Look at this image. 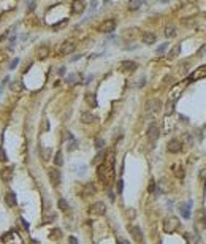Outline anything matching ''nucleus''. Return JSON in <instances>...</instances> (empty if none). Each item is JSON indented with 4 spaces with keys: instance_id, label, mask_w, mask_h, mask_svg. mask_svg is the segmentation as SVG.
<instances>
[{
    "instance_id": "nucleus-1",
    "label": "nucleus",
    "mask_w": 206,
    "mask_h": 244,
    "mask_svg": "<svg viewBox=\"0 0 206 244\" xmlns=\"http://www.w3.org/2000/svg\"><path fill=\"white\" fill-rule=\"evenodd\" d=\"M114 162H116L114 152L108 151L103 163L97 166V174L100 177V181L105 184V187H109L111 184H113V181H114Z\"/></svg>"
},
{
    "instance_id": "nucleus-2",
    "label": "nucleus",
    "mask_w": 206,
    "mask_h": 244,
    "mask_svg": "<svg viewBox=\"0 0 206 244\" xmlns=\"http://www.w3.org/2000/svg\"><path fill=\"white\" fill-rule=\"evenodd\" d=\"M179 219L174 217V215H168V217L163 220V231L165 233H173L179 228Z\"/></svg>"
},
{
    "instance_id": "nucleus-3",
    "label": "nucleus",
    "mask_w": 206,
    "mask_h": 244,
    "mask_svg": "<svg viewBox=\"0 0 206 244\" xmlns=\"http://www.w3.org/2000/svg\"><path fill=\"white\" fill-rule=\"evenodd\" d=\"M160 108H162V103H160V100H157V98L147 100L146 101V106H144L146 114H155V112H158V109H160Z\"/></svg>"
},
{
    "instance_id": "nucleus-4",
    "label": "nucleus",
    "mask_w": 206,
    "mask_h": 244,
    "mask_svg": "<svg viewBox=\"0 0 206 244\" xmlns=\"http://www.w3.org/2000/svg\"><path fill=\"white\" fill-rule=\"evenodd\" d=\"M105 212H106V206H105V203H101V201L92 203L89 206V214L90 215H105Z\"/></svg>"
},
{
    "instance_id": "nucleus-5",
    "label": "nucleus",
    "mask_w": 206,
    "mask_h": 244,
    "mask_svg": "<svg viewBox=\"0 0 206 244\" xmlns=\"http://www.w3.org/2000/svg\"><path fill=\"white\" fill-rule=\"evenodd\" d=\"M74 48H76L74 41H71V40H65V41L59 46V55H67V54H71V52L74 51Z\"/></svg>"
},
{
    "instance_id": "nucleus-6",
    "label": "nucleus",
    "mask_w": 206,
    "mask_h": 244,
    "mask_svg": "<svg viewBox=\"0 0 206 244\" xmlns=\"http://www.w3.org/2000/svg\"><path fill=\"white\" fill-rule=\"evenodd\" d=\"M114 29H116V21L114 19H106V21H103L97 27V30L101 32V33H109V32H113Z\"/></svg>"
},
{
    "instance_id": "nucleus-7",
    "label": "nucleus",
    "mask_w": 206,
    "mask_h": 244,
    "mask_svg": "<svg viewBox=\"0 0 206 244\" xmlns=\"http://www.w3.org/2000/svg\"><path fill=\"white\" fill-rule=\"evenodd\" d=\"M166 149H168V152H171V154H177V152H181V149H182V143L179 139H170L168 144H166Z\"/></svg>"
},
{
    "instance_id": "nucleus-8",
    "label": "nucleus",
    "mask_w": 206,
    "mask_h": 244,
    "mask_svg": "<svg viewBox=\"0 0 206 244\" xmlns=\"http://www.w3.org/2000/svg\"><path fill=\"white\" fill-rule=\"evenodd\" d=\"M48 174H49V181L54 187H57L60 184V171L57 168H49L48 170Z\"/></svg>"
},
{
    "instance_id": "nucleus-9",
    "label": "nucleus",
    "mask_w": 206,
    "mask_h": 244,
    "mask_svg": "<svg viewBox=\"0 0 206 244\" xmlns=\"http://www.w3.org/2000/svg\"><path fill=\"white\" fill-rule=\"evenodd\" d=\"M201 78H206V63H204V65H201V67H198V68H196V70L190 74L189 81H190V82H193V81L201 79Z\"/></svg>"
},
{
    "instance_id": "nucleus-10",
    "label": "nucleus",
    "mask_w": 206,
    "mask_h": 244,
    "mask_svg": "<svg viewBox=\"0 0 206 244\" xmlns=\"http://www.w3.org/2000/svg\"><path fill=\"white\" fill-rule=\"evenodd\" d=\"M136 67H138V65H136L133 60H124L122 63H120L119 70L122 71V73H132V71L136 70Z\"/></svg>"
},
{
    "instance_id": "nucleus-11",
    "label": "nucleus",
    "mask_w": 206,
    "mask_h": 244,
    "mask_svg": "<svg viewBox=\"0 0 206 244\" xmlns=\"http://www.w3.org/2000/svg\"><path fill=\"white\" fill-rule=\"evenodd\" d=\"M138 33H139V30L136 29V27H130V29H125V30L122 32V38H124L125 41H132V40L136 38Z\"/></svg>"
},
{
    "instance_id": "nucleus-12",
    "label": "nucleus",
    "mask_w": 206,
    "mask_h": 244,
    "mask_svg": "<svg viewBox=\"0 0 206 244\" xmlns=\"http://www.w3.org/2000/svg\"><path fill=\"white\" fill-rule=\"evenodd\" d=\"M128 231H130V234H132L133 239H135L138 244L143 242L144 234H143V231H141V228H139V227H128Z\"/></svg>"
},
{
    "instance_id": "nucleus-13",
    "label": "nucleus",
    "mask_w": 206,
    "mask_h": 244,
    "mask_svg": "<svg viewBox=\"0 0 206 244\" xmlns=\"http://www.w3.org/2000/svg\"><path fill=\"white\" fill-rule=\"evenodd\" d=\"M158 133H160V128H158V125L155 124V122H152V124L149 125V128H147L149 139H151V141H155V139L158 138Z\"/></svg>"
},
{
    "instance_id": "nucleus-14",
    "label": "nucleus",
    "mask_w": 206,
    "mask_h": 244,
    "mask_svg": "<svg viewBox=\"0 0 206 244\" xmlns=\"http://www.w3.org/2000/svg\"><path fill=\"white\" fill-rule=\"evenodd\" d=\"M49 55V46L48 44H40L36 48V59L38 60H44Z\"/></svg>"
},
{
    "instance_id": "nucleus-15",
    "label": "nucleus",
    "mask_w": 206,
    "mask_h": 244,
    "mask_svg": "<svg viewBox=\"0 0 206 244\" xmlns=\"http://www.w3.org/2000/svg\"><path fill=\"white\" fill-rule=\"evenodd\" d=\"M0 177L5 181V182H10L13 179V166H5L2 168V171H0Z\"/></svg>"
},
{
    "instance_id": "nucleus-16",
    "label": "nucleus",
    "mask_w": 206,
    "mask_h": 244,
    "mask_svg": "<svg viewBox=\"0 0 206 244\" xmlns=\"http://www.w3.org/2000/svg\"><path fill=\"white\" fill-rule=\"evenodd\" d=\"M84 8H86V3L81 2V0H74V2L71 3V10L74 14H81L84 11Z\"/></svg>"
},
{
    "instance_id": "nucleus-17",
    "label": "nucleus",
    "mask_w": 206,
    "mask_h": 244,
    "mask_svg": "<svg viewBox=\"0 0 206 244\" xmlns=\"http://www.w3.org/2000/svg\"><path fill=\"white\" fill-rule=\"evenodd\" d=\"M190 208H192V201H187V203L181 204L179 211H181V215H182L184 219H189L190 217Z\"/></svg>"
},
{
    "instance_id": "nucleus-18",
    "label": "nucleus",
    "mask_w": 206,
    "mask_h": 244,
    "mask_svg": "<svg viewBox=\"0 0 206 244\" xmlns=\"http://www.w3.org/2000/svg\"><path fill=\"white\" fill-rule=\"evenodd\" d=\"M141 40H143L144 44H154V43L157 41V36H155V33H152V32H144Z\"/></svg>"
},
{
    "instance_id": "nucleus-19",
    "label": "nucleus",
    "mask_w": 206,
    "mask_h": 244,
    "mask_svg": "<svg viewBox=\"0 0 206 244\" xmlns=\"http://www.w3.org/2000/svg\"><path fill=\"white\" fill-rule=\"evenodd\" d=\"M81 122L82 124H92V122H95V116L92 114V112H82L81 114Z\"/></svg>"
},
{
    "instance_id": "nucleus-20",
    "label": "nucleus",
    "mask_w": 206,
    "mask_h": 244,
    "mask_svg": "<svg viewBox=\"0 0 206 244\" xmlns=\"http://www.w3.org/2000/svg\"><path fill=\"white\" fill-rule=\"evenodd\" d=\"M84 100H86V101H87V105H89V106H92V108H95V106L98 105V103H97V97L93 95V93H90V92H87L86 95H84Z\"/></svg>"
},
{
    "instance_id": "nucleus-21",
    "label": "nucleus",
    "mask_w": 206,
    "mask_h": 244,
    "mask_svg": "<svg viewBox=\"0 0 206 244\" xmlns=\"http://www.w3.org/2000/svg\"><path fill=\"white\" fill-rule=\"evenodd\" d=\"M5 203L8 206H11V208L16 204V195H14V192H6L5 193Z\"/></svg>"
},
{
    "instance_id": "nucleus-22",
    "label": "nucleus",
    "mask_w": 206,
    "mask_h": 244,
    "mask_svg": "<svg viewBox=\"0 0 206 244\" xmlns=\"http://www.w3.org/2000/svg\"><path fill=\"white\" fill-rule=\"evenodd\" d=\"M173 173H174V176L177 177V179H184V170H182V165H179V163L173 165Z\"/></svg>"
},
{
    "instance_id": "nucleus-23",
    "label": "nucleus",
    "mask_w": 206,
    "mask_h": 244,
    "mask_svg": "<svg viewBox=\"0 0 206 244\" xmlns=\"http://www.w3.org/2000/svg\"><path fill=\"white\" fill-rule=\"evenodd\" d=\"M105 155H106V152L105 151H100L95 157H93V160H92V165H101L103 163V160H105Z\"/></svg>"
},
{
    "instance_id": "nucleus-24",
    "label": "nucleus",
    "mask_w": 206,
    "mask_h": 244,
    "mask_svg": "<svg viewBox=\"0 0 206 244\" xmlns=\"http://www.w3.org/2000/svg\"><path fill=\"white\" fill-rule=\"evenodd\" d=\"M174 112V100H168L166 101V106H165V114L166 116H171Z\"/></svg>"
},
{
    "instance_id": "nucleus-25",
    "label": "nucleus",
    "mask_w": 206,
    "mask_h": 244,
    "mask_svg": "<svg viewBox=\"0 0 206 244\" xmlns=\"http://www.w3.org/2000/svg\"><path fill=\"white\" fill-rule=\"evenodd\" d=\"M165 36L166 38H173V36H176V27L174 25H166L165 27Z\"/></svg>"
},
{
    "instance_id": "nucleus-26",
    "label": "nucleus",
    "mask_w": 206,
    "mask_h": 244,
    "mask_svg": "<svg viewBox=\"0 0 206 244\" xmlns=\"http://www.w3.org/2000/svg\"><path fill=\"white\" fill-rule=\"evenodd\" d=\"M95 193V184H92V182H87L86 185H84V195H93Z\"/></svg>"
},
{
    "instance_id": "nucleus-27",
    "label": "nucleus",
    "mask_w": 206,
    "mask_h": 244,
    "mask_svg": "<svg viewBox=\"0 0 206 244\" xmlns=\"http://www.w3.org/2000/svg\"><path fill=\"white\" fill-rule=\"evenodd\" d=\"M170 189H171V187H170V184L166 182V179H162L160 182H158V190H160V192L166 193V192H170Z\"/></svg>"
},
{
    "instance_id": "nucleus-28",
    "label": "nucleus",
    "mask_w": 206,
    "mask_h": 244,
    "mask_svg": "<svg viewBox=\"0 0 206 244\" xmlns=\"http://www.w3.org/2000/svg\"><path fill=\"white\" fill-rule=\"evenodd\" d=\"M196 225H198L200 222H201V227L204 228V225H206V219H204V209H198V212H196Z\"/></svg>"
},
{
    "instance_id": "nucleus-29",
    "label": "nucleus",
    "mask_w": 206,
    "mask_h": 244,
    "mask_svg": "<svg viewBox=\"0 0 206 244\" xmlns=\"http://www.w3.org/2000/svg\"><path fill=\"white\" fill-rule=\"evenodd\" d=\"M54 163L57 165V166H62V165H63V155H62L60 151L55 152V155H54Z\"/></svg>"
},
{
    "instance_id": "nucleus-30",
    "label": "nucleus",
    "mask_w": 206,
    "mask_h": 244,
    "mask_svg": "<svg viewBox=\"0 0 206 244\" xmlns=\"http://www.w3.org/2000/svg\"><path fill=\"white\" fill-rule=\"evenodd\" d=\"M179 51H181V44H176V46H173V49H171V52L168 54V59H174L177 54H179Z\"/></svg>"
},
{
    "instance_id": "nucleus-31",
    "label": "nucleus",
    "mask_w": 206,
    "mask_h": 244,
    "mask_svg": "<svg viewBox=\"0 0 206 244\" xmlns=\"http://www.w3.org/2000/svg\"><path fill=\"white\" fill-rule=\"evenodd\" d=\"M185 239H187V244H198V238H196L195 234L187 233L185 234Z\"/></svg>"
},
{
    "instance_id": "nucleus-32",
    "label": "nucleus",
    "mask_w": 206,
    "mask_h": 244,
    "mask_svg": "<svg viewBox=\"0 0 206 244\" xmlns=\"http://www.w3.org/2000/svg\"><path fill=\"white\" fill-rule=\"evenodd\" d=\"M57 206H59V209H60V211H63V212H65V211H68V204H67V201H65L63 198H60V200L57 201Z\"/></svg>"
},
{
    "instance_id": "nucleus-33",
    "label": "nucleus",
    "mask_w": 206,
    "mask_h": 244,
    "mask_svg": "<svg viewBox=\"0 0 206 244\" xmlns=\"http://www.w3.org/2000/svg\"><path fill=\"white\" fill-rule=\"evenodd\" d=\"M139 6H141V2H139V0H132V2L128 3V10H138Z\"/></svg>"
},
{
    "instance_id": "nucleus-34",
    "label": "nucleus",
    "mask_w": 206,
    "mask_h": 244,
    "mask_svg": "<svg viewBox=\"0 0 206 244\" xmlns=\"http://www.w3.org/2000/svg\"><path fill=\"white\" fill-rule=\"evenodd\" d=\"M51 238H52V239H59V238H62V230L54 228V230L51 231Z\"/></svg>"
},
{
    "instance_id": "nucleus-35",
    "label": "nucleus",
    "mask_w": 206,
    "mask_h": 244,
    "mask_svg": "<svg viewBox=\"0 0 206 244\" xmlns=\"http://www.w3.org/2000/svg\"><path fill=\"white\" fill-rule=\"evenodd\" d=\"M166 48H168V43H163V44H160V46H158L155 52H157L158 55H162V54L165 52V49H166Z\"/></svg>"
},
{
    "instance_id": "nucleus-36",
    "label": "nucleus",
    "mask_w": 206,
    "mask_h": 244,
    "mask_svg": "<svg viewBox=\"0 0 206 244\" xmlns=\"http://www.w3.org/2000/svg\"><path fill=\"white\" fill-rule=\"evenodd\" d=\"M79 81V78H78V74H70V76L67 78V82L68 84H73V82H78Z\"/></svg>"
},
{
    "instance_id": "nucleus-37",
    "label": "nucleus",
    "mask_w": 206,
    "mask_h": 244,
    "mask_svg": "<svg viewBox=\"0 0 206 244\" xmlns=\"http://www.w3.org/2000/svg\"><path fill=\"white\" fill-rule=\"evenodd\" d=\"M8 160V157H6V152H5V149L3 147H0V162H6Z\"/></svg>"
},
{
    "instance_id": "nucleus-38",
    "label": "nucleus",
    "mask_w": 206,
    "mask_h": 244,
    "mask_svg": "<svg viewBox=\"0 0 206 244\" xmlns=\"http://www.w3.org/2000/svg\"><path fill=\"white\" fill-rule=\"evenodd\" d=\"M52 220H54V214L52 212L46 214V217H43V223H48V222H52Z\"/></svg>"
},
{
    "instance_id": "nucleus-39",
    "label": "nucleus",
    "mask_w": 206,
    "mask_h": 244,
    "mask_svg": "<svg viewBox=\"0 0 206 244\" xmlns=\"http://www.w3.org/2000/svg\"><path fill=\"white\" fill-rule=\"evenodd\" d=\"M116 189H117V193H122V189H124V181H122V179H119V181H117Z\"/></svg>"
},
{
    "instance_id": "nucleus-40",
    "label": "nucleus",
    "mask_w": 206,
    "mask_h": 244,
    "mask_svg": "<svg viewBox=\"0 0 206 244\" xmlns=\"http://www.w3.org/2000/svg\"><path fill=\"white\" fill-rule=\"evenodd\" d=\"M41 155H43V158H44V160H48V158L51 157V149H49V147H46L44 151H43V154H41Z\"/></svg>"
},
{
    "instance_id": "nucleus-41",
    "label": "nucleus",
    "mask_w": 206,
    "mask_h": 244,
    "mask_svg": "<svg viewBox=\"0 0 206 244\" xmlns=\"http://www.w3.org/2000/svg\"><path fill=\"white\" fill-rule=\"evenodd\" d=\"M103 146H105V141H103L101 138H97V139H95V147H97V149H101Z\"/></svg>"
},
{
    "instance_id": "nucleus-42",
    "label": "nucleus",
    "mask_w": 206,
    "mask_h": 244,
    "mask_svg": "<svg viewBox=\"0 0 206 244\" xmlns=\"http://www.w3.org/2000/svg\"><path fill=\"white\" fill-rule=\"evenodd\" d=\"M147 190H149V193L155 192V181H152V179H151V182H149V187H147Z\"/></svg>"
},
{
    "instance_id": "nucleus-43",
    "label": "nucleus",
    "mask_w": 206,
    "mask_h": 244,
    "mask_svg": "<svg viewBox=\"0 0 206 244\" xmlns=\"http://www.w3.org/2000/svg\"><path fill=\"white\" fill-rule=\"evenodd\" d=\"M17 63H19V59H17V57H16V59H13V60H11V63H10V68H11V70H14V68L17 67Z\"/></svg>"
},
{
    "instance_id": "nucleus-44",
    "label": "nucleus",
    "mask_w": 206,
    "mask_h": 244,
    "mask_svg": "<svg viewBox=\"0 0 206 244\" xmlns=\"http://www.w3.org/2000/svg\"><path fill=\"white\" fill-rule=\"evenodd\" d=\"M19 87H21V84H19V81H14V82L11 84V89H13V90H21Z\"/></svg>"
},
{
    "instance_id": "nucleus-45",
    "label": "nucleus",
    "mask_w": 206,
    "mask_h": 244,
    "mask_svg": "<svg viewBox=\"0 0 206 244\" xmlns=\"http://www.w3.org/2000/svg\"><path fill=\"white\" fill-rule=\"evenodd\" d=\"M68 244H78V239L74 238V236H70L68 238Z\"/></svg>"
},
{
    "instance_id": "nucleus-46",
    "label": "nucleus",
    "mask_w": 206,
    "mask_h": 244,
    "mask_svg": "<svg viewBox=\"0 0 206 244\" xmlns=\"http://www.w3.org/2000/svg\"><path fill=\"white\" fill-rule=\"evenodd\" d=\"M19 220H21V222H22V225H24V228H25V230H27V228H29V223H27V222H25V220H24V219H22V217H21V219H19Z\"/></svg>"
},
{
    "instance_id": "nucleus-47",
    "label": "nucleus",
    "mask_w": 206,
    "mask_h": 244,
    "mask_svg": "<svg viewBox=\"0 0 206 244\" xmlns=\"http://www.w3.org/2000/svg\"><path fill=\"white\" fill-rule=\"evenodd\" d=\"M119 244H130L127 239H119Z\"/></svg>"
},
{
    "instance_id": "nucleus-48",
    "label": "nucleus",
    "mask_w": 206,
    "mask_h": 244,
    "mask_svg": "<svg viewBox=\"0 0 206 244\" xmlns=\"http://www.w3.org/2000/svg\"><path fill=\"white\" fill-rule=\"evenodd\" d=\"M108 195H109V198H111V200H114V193H113V192H108Z\"/></svg>"
},
{
    "instance_id": "nucleus-49",
    "label": "nucleus",
    "mask_w": 206,
    "mask_h": 244,
    "mask_svg": "<svg viewBox=\"0 0 206 244\" xmlns=\"http://www.w3.org/2000/svg\"><path fill=\"white\" fill-rule=\"evenodd\" d=\"M33 8H35V3H33V2L29 3V10H33Z\"/></svg>"
},
{
    "instance_id": "nucleus-50",
    "label": "nucleus",
    "mask_w": 206,
    "mask_h": 244,
    "mask_svg": "<svg viewBox=\"0 0 206 244\" xmlns=\"http://www.w3.org/2000/svg\"><path fill=\"white\" fill-rule=\"evenodd\" d=\"M139 244H144V242H139Z\"/></svg>"
}]
</instances>
